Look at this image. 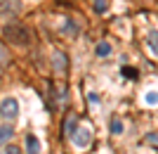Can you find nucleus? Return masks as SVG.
Wrapping results in <instances>:
<instances>
[{
  "label": "nucleus",
  "instance_id": "obj_9",
  "mask_svg": "<svg viewBox=\"0 0 158 154\" xmlns=\"http://www.w3.org/2000/svg\"><path fill=\"white\" fill-rule=\"evenodd\" d=\"M97 55H99V57L111 55V45H109V43H99V45H97Z\"/></svg>",
  "mask_w": 158,
  "mask_h": 154
},
{
  "label": "nucleus",
  "instance_id": "obj_5",
  "mask_svg": "<svg viewBox=\"0 0 158 154\" xmlns=\"http://www.w3.org/2000/svg\"><path fill=\"white\" fill-rule=\"evenodd\" d=\"M26 149L28 154H40V142L35 135H26Z\"/></svg>",
  "mask_w": 158,
  "mask_h": 154
},
{
  "label": "nucleus",
  "instance_id": "obj_6",
  "mask_svg": "<svg viewBox=\"0 0 158 154\" xmlns=\"http://www.w3.org/2000/svg\"><path fill=\"white\" fill-rule=\"evenodd\" d=\"M52 62H54V67H57V71H64V69H66V64H69V62H66V57H64L61 52H54Z\"/></svg>",
  "mask_w": 158,
  "mask_h": 154
},
{
  "label": "nucleus",
  "instance_id": "obj_8",
  "mask_svg": "<svg viewBox=\"0 0 158 154\" xmlns=\"http://www.w3.org/2000/svg\"><path fill=\"white\" fill-rule=\"evenodd\" d=\"M12 128L10 126H0V142H5V140H10V138H12Z\"/></svg>",
  "mask_w": 158,
  "mask_h": 154
},
{
  "label": "nucleus",
  "instance_id": "obj_14",
  "mask_svg": "<svg viewBox=\"0 0 158 154\" xmlns=\"http://www.w3.org/2000/svg\"><path fill=\"white\" fill-rule=\"evenodd\" d=\"M5 154H21V152H19V147H7Z\"/></svg>",
  "mask_w": 158,
  "mask_h": 154
},
{
  "label": "nucleus",
  "instance_id": "obj_10",
  "mask_svg": "<svg viewBox=\"0 0 158 154\" xmlns=\"http://www.w3.org/2000/svg\"><path fill=\"white\" fill-rule=\"evenodd\" d=\"M7 62H10V52H7L5 45H0V67H5Z\"/></svg>",
  "mask_w": 158,
  "mask_h": 154
},
{
  "label": "nucleus",
  "instance_id": "obj_2",
  "mask_svg": "<svg viewBox=\"0 0 158 154\" xmlns=\"http://www.w3.org/2000/svg\"><path fill=\"white\" fill-rule=\"evenodd\" d=\"M19 114V102L14 100V97H7V100H2L0 102V116L2 119H14V116Z\"/></svg>",
  "mask_w": 158,
  "mask_h": 154
},
{
  "label": "nucleus",
  "instance_id": "obj_13",
  "mask_svg": "<svg viewBox=\"0 0 158 154\" xmlns=\"http://www.w3.org/2000/svg\"><path fill=\"white\" fill-rule=\"evenodd\" d=\"M123 74H125L127 78H135V76H137V69H132V67H125V69H123Z\"/></svg>",
  "mask_w": 158,
  "mask_h": 154
},
{
  "label": "nucleus",
  "instance_id": "obj_11",
  "mask_svg": "<svg viewBox=\"0 0 158 154\" xmlns=\"http://www.w3.org/2000/svg\"><path fill=\"white\" fill-rule=\"evenodd\" d=\"M111 130H113L116 135H120V133H123V121L113 119V121H111Z\"/></svg>",
  "mask_w": 158,
  "mask_h": 154
},
{
  "label": "nucleus",
  "instance_id": "obj_12",
  "mask_svg": "<svg viewBox=\"0 0 158 154\" xmlns=\"http://www.w3.org/2000/svg\"><path fill=\"white\" fill-rule=\"evenodd\" d=\"M106 7H109L106 0H94V12H106Z\"/></svg>",
  "mask_w": 158,
  "mask_h": 154
},
{
  "label": "nucleus",
  "instance_id": "obj_1",
  "mask_svg": "<svg viewBox=\"0 0 158 154\" xmlns=\"http://www.w3.org/2000/svg\"><path fill=\"white\" fill-rule=\"evenodd\" d=\"M2 33H5V38H10L12 43H17V45H26L28 40H31L28 29L19 26V24H7V26L2 29Z\"/></svg>",
  "mask_w": 158,
  "mask_h": 154
},
{
  "label": "nucleus",
  "instance_id": "obj_4",
  "mask_svg": "<svg viewBox=\"0 0 158 154\" xmlns=\"http://www.w3.org/2000/svg\"><path fill=\"white\" fill-rule=\"evenodd\" d=\"M76 128H78V116L69 114V116H66V121H64V133L66 135H73V133H76Z\"/></svg>",
  "mask_w": 158,
  "mask_h": 154
},
{
  "label": "nucleus",
  "instance_id": "obj_7",
  "mask_svg": "<svg viewBox=\"0 0 158 154\" xmlns=\"http://www.w3.org/2000/svg\"><path fill=\"white\" fill-rule=\"evenodd\" d=\"M146 43H149V45H151V50L158 55V31H151V33H149V38H146Z\"/></svg>",
  "mask_w": 158,
  "mask_h": 154
},
{
  "label": "nucleus",
  "instance_id": "obj_3",
  "mask_svg": "<svg viewBox=\"0 0 158 154\" xmlns=\"http://www.w3.org/2000/svg\"><path fill=\"white\" fill-rule=\"evenodd\" d=\"M71 138H73V142H76V147H87L90 140H92V133H90V128H80L78 126Z\"/></svg>",
  "mask_w": 158,
  "mask_h": 154
}]
</instances>
